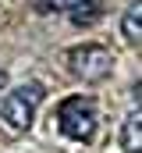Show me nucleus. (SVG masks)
<instances>
[{"label": "nucleus", "instance_id": "obj_1", "mask_svg": "<svg viewBox=\"0 0 142 153\" xmlns=\"http://www.w3.org/2000/svg\"><path fill=\"white\" fill-rule=\"evenodd\" d=\"M43 96H46V85L43 82H25V85L11 89L4 96V103H0L4 125H11L14 132H29L32 128V117H36V107L43 103Z\"/></svg>", "mask_w": 142, "mask_h": 153}, {"label": "nucleus", "instance_id": "obj_2", "mask_svg": "<svg viewBox=\"0 0 142 153\" xmlns=\"http://www.w3.org/2000/svg\"><path fill=\"white\" fill-rule=\"evenodd\" d=\"M57 128L68 139L89 143L92 132H96V100L92 96H68L57 107Z\"/></svg>", "mask_w": 142, "mask_h": 153}, {"label": "nucleus", "instance_id": "obj_3", "mask_svg": "<svg viewBox=\"0 0 142 153\" xmlns=\"http://www.w3.org/2000/svg\"><path fill=\"white\" fill-rule=\"evenodd\" d=\"M68 68H71L78 78H82V82H100V78L110 75V68H114V57H110V50H106V46L85 43V46H75V50H71Z\"/></svg>", "mask_w": 142, "mask_h": 153}, {"label": "nucleus", "instance_id": "obj_4", "mask_svg": "<svg viewBox=\"0 0 142 153\" xmlns=\"http://www.w3.org/2000/svg\"><path fill=\"white\" fill-rule=\"evenodd\" d=\"M100 14H103V0H75L71 4V25H78V29L92 25Z\"/></svg>", "mask_w": 142, "mask_h": 153}, {"label": "nucleus", "instance_id": "obj_5", "mask_svg": "<svg viewBox=\"0 0 142 153\" xmlns=\"http://www.w3.org/2000/svg\"><path fill=\"white\" fill-rule=\"evenodd\" d=\"M121 146L124 153H142V114H128L124 128H121Z\"/></svg>", "mask_w": 142, "mask_h": 153}, {"label": "nucleus", "instance_id": "obj_6", "mask_svg": "<svg viewBox=\"0 0 142 153\" xmlns=\"http://www.w3.org/2000/svg\"><path fill=\"white\" fill-rule=\"evenodd\" d=\"M139 22H142V4L135 0V4L124 11V22H121V32H124V39H128V43H135V46H139V39H142Z\"/></svg>", "mask_w": 142, "mask_h": 153}, {"label": "nucleus", "instance_id": "obj_7", "mask_svg": "<svg viewBox=\"0 0 142 153\" xmlns=\"http://www.w3.org/2000/svg\"><path fill=\"white\" fill-rule=\"evenodd\" d=\"M75 0H36V7L43 11V14H57V11H68Z\"/></svg>", "mask_w": 142, "mask_h": 153}, {"label": "nucleus", "instance_id": "obj_8", "mask_svg": "<svg viewBox=\"0 0 142 153\" xmlns=\"http://www.w3.org/2000/svg\"><path fill=\"white\" fill-rule=\"evenodd\" d=\"M0 85H4V71H0Z\"/></svg>", "mask_w": 142, "mask_h": 153}]
</instances>
